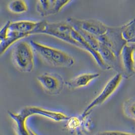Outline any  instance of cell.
Listing matches in <instances>:
<instances>
[{
    "mask_svg": "<svg viewBox=\"0 0 135 135\" xmlns=\"http://www.w3.org/2000/svg\"><path fill=\"white\" fill-rule=\"evenodd\" d=\"M43 21H8L0 30V54H4L13 45L22 38L40 34Z\"/></svg>",
    "mask_w": 135,
    "mask_h": 135,
    "instance_id": "1",
    "label": "cell"
},
{
    "mask_svg": "<svg viewBox=\"0 0 135 135\" xmlns=\"http://www.w3.org/2000/svg\"><path fill=\"white\" fill-rule=\"evenodd\" d=\"M30 43L35 52L52 66L69 68L73 66L75 63V59L74 57L63 51L35 40H31Z\"/></svg>",
    "mask_w": 135,
    "mask_h": 135,
    "instance_id": "2",
    "label": "cell"
},
{
    "mask_svg": "<svg viewBox=\"0 0 135 135\" xmlns=\"http://www.w3.org/2000/svg\"><path fill=\"white\" fill-rule=\"evenodd\" d=\"M35 51L30 43L20 41L15 44L12 51V60L20 72L28 73L35 68Z\"/></svg>",
    "mask_w": 135,
    "mask_h": 135,
    "instance_id": "3",
    "label": "cell"
},
{
    "mask_svg": "<svg viewBox=\"0 0 135 135\" xmlns=\"http://www.w3.org/2000/svg\"><path fill=\"white\" fill-rule=\"evenodd\" d=\"M123 79V75L117 73L110 80H109L98 95L86 106L80 117H85L89 116L94 108L103 104L116 91L117 89L122 83Z\"/></svg>",
    "mask_w": 135,
    "mask_h": 135,
    "instance_id": "4",
    "label": "cell"
},
{
    "mask_svg": "<svg viewBox=\"0 0 135 135\" xmlns=\"http://www.w3.org/2000/svg\"><path fill=\"white\" fill-rule=\"evenodd\" d=\"M123 25L117 27L108 26L104 35L98 37L99 41L109 48L119 58L123 47L128 44L123 37Z\"/></svg>",
    "mask_w": 135,
    "mask_h": 135,
    "instance_id": "5",
    "label": "cell"
},
{
    "mask_svg": "<svg viewBox=\"0 0 135 135\" xmlns=\"http://www.w3.org/2000/svg\"><path fill=\"white\" fill-rule=\"evenodd\" d=\"M37 80L44 92L50 95L60 94L65 86V81L59 74L45 73L39 74Z\"/></svg>",
    "mask_w": 135,
    "mask_h": 135,
    "instance_id": "6",
    "label": "cell"
},
{
    "mask_svg": "<svg viewBox=\"0 0 135 135\" xmlns=\"http://www.w3.org/2000/svg\"><path fill=\"white\" fill-rule=\"evenodd\" d=\"M67 21L74 27L85 31L97 37L104 35L108 28V26L103 22L95 19L80 20L69 17Z\"/></svg>",
    "mask_w": 135,
    "mask_h": 135,
    "instance_id": "7",
    "label": "cell"
},
{
    "mask_svg": "<svg viewBox=\"0 0 135 135\" xmlns=\"http://www.w3.org/2000/svg\"><path fill=\"white\" fill-rule=\"evenodd\" d=\"M18 113L20 115L26 119L32 116L38 115L56 122L68 121L70 117L60 111L48 110L43 107L36 106H26L18 112Z\"/></svg>",
    "mask_w": 135,
    "mask_h": 135,
    "instance_id": "8",
    "label": "cell"
},
{
    "mask_svg": "<svg viewBox=\"0 0 135 135\" xmlns=\"http://www.w3.org/2000/svg\"><path fill=\"white\" fill-rule=\"evenodd\" d=\"M72 1L68 0H47L38 1L36 10L38 14L42 17H47L57 14Z\"/></svg>",
    "mask_w": 135,
    "mask_h": 135,
    "instance_id": "9",
    "label": "cell"
},
{
    "mask_svg": "<svg viewBox=\"0 0 135 135\" xmlns=\"http://www.w3.org/2000/svg\"><path fill=\"white\" fill-rule=\"evenodd\" d=\"M128 44L123 47L119 57L123 68V78L126 79L132 76L135 71V45H130Z\"/></svg>",
    "mask_w": 135,
    "mask_h": 135,
    "instance_id": "10",
    "label": "cell"
},
{
    "mask_svg": "<svg viewBox=\"0 0 135 135\" xmlns=\"http://www.w3.org/2000/svg\"><path fill=\"white\" fill-rule=\"evenodd\" d=\"M100 76L99 73H84L65 81V86L70 90H76L88 86Z\"/></svg>",
    "mask_w": 135,
    "mask_h": 135,
    "instance_id": "11",
    "label": "cell"
},
{
    "mask_svg": "<svg viewBox=\"0 0 135 135\" xmlns=\"http://www.w3.org/2000/svg\"><path fill=\"white\" fill-rule=\"evenodd\" d=\"M8 115L15 123L17 135H30L28 127L26 126L27 119L19 114L9 111Z\"/></svg>",
    "mask_w": 135,
    "mask_h": 135,
    "instance_id": "12",
    "label": "cell"
},
{
    "mask_svg": "<svg viewBox=\"0 0 135 135\" xmlns=\"http://www.w3.org/2000/svg\"><path fill=\"white\" fill-rule=\"evenodd\" d=\"M8 11L13 14H23L28 10V5L26 1L15 0L10 2L7 5Z\"/></svg>",
    "mask_w": 135,
    "mask_h": 135,
    "instance_id": "13",
    "label": "cell"
},
{
    "mask_svg": "<svg viewBox=\"0 0 135 135\" xmlns=\"http://www.w3.org/2000/svg\"><path fill=\"white\" fill-rule=\"evenodd\" d=\"M122 34L123 38L128 43L135 38V18L132 19L127 24L123 25Z\"/></svg>",
    "mask_w": 135,
    "mask_h": 135,
    "instance_id": "14",
    "label": "cell"
},
{
    "mask_svg": "<svg viewBox=\"0 0 135 135\" xmlns=\"http://www.w3.org/2000/svg\"><path fill=\"white\" fill-rule=\"evenodd\" d=\"M123 111L127 117L135 120V97L128 99L124 101Z\"/></svg>",
    "mask_w": 135,
    "mask_h": 135,
    "instance_id": "15",
    "label": "cell"
},
{
    "mask_svg": "<svg viewBox=\"0 0 135 135\" xmlns=\"http://www.w3.org/2000/svg\"><path fill=\"white\" fill-rule=\"evenodd\" d=\"M96 135H135V134L119 131H109L100 132Z\"/></svg>",
    "mask_w": 135,
    "mask_h": 135,
    "instance_id": "16",
    "label": "cell"
},
{
    "mask_svg": "<svg viewBox=\"0 0 135 135\" xmlns=\"http://www.w3.org/2000/svg\"><path fill=\"white\" fill-rule=\"evenodd\" d=\"M28 131H29L30 135H37L35 132H34L31 129L29 128H28Z\"/></svg>",
    "mask_w": 135,
    "mask_h": 135,
    "instance_id": "17",
    "label": "cell"
},
{
    "mask_svg": "<svg viewBox=\"0 0 135 135\" xmlns=\"http://www.w3.org/2000/svg\"><path fill=\"white\" fill-rule=\"evenodd\" d=\"M134 61H135V51L134 53Z\"/></svg>",
    "mask_w": 135,
    "mask_h": 135,
    "instance_id": "18",
    "label": "cell"
}]
</instances>
